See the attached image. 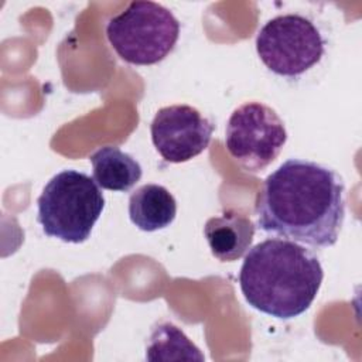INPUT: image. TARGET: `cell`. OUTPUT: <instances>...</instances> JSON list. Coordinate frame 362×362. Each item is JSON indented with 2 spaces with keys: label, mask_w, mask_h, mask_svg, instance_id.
<instances>
[{
  "label": "cell",
  "mask_w": 362,
  "mask_h": 362,
  "mask_svg": "<svg viewBox=\"0 0 362 362\" xmlns=\"http://www.w3.org/2000/svg\"><path fill=\"white\" fill-rule=\"evenodd\" d=\"M266 233L324 249L337 243L345 219V184L332 168L290 158L269 174L255 204Z\"/></svg>",
  "instance_id": "1"
},
{
  "label": "cell",
  "mask_w": 362,
  "mask_h": 362,
  "mask_svg": "<svg viewBox=\"0 0 362 362\" xmlns=\"http://www.w3.org/2000/svg\"><path fill=\"white\" fill-rule=\"evenodd\" d=\"M322 279L324 270L314 252L280 238L250 247L239 272L240 291L247 304L280 320L305 313Z\"/></svg>",
  "instance_id": "2"
},
{
  "label": "cell",
  "mask_w": 362,
  "mask_h": 362,
  "mask_svg": "<svg viewBox=\"0 0 362 362\" xmlns=\"http://www.w3.org/2000/svg\"><path fill=\"white\" fill-rule=\"evenodd\" d=\"M37 221L42 232L66 243H82L102 215L105 197L88 174L62 170L44 187L37 199Z\"/></svg>",
  "instance_id": "3"
},
{
  "label": "cell",
  "mask_w": 362,
  "mask_h": 362,
  "mask_svg": "<svg viewBox=\"0 0 362 362\" xmlns=\"http://www.w3.org/2000/svg\"><path fill=\"white\" fill-rule=\"evenodd\" d=\"M106 37L123 61L154 65L174 49L180 37V21L156 1H132L107 21Z\"/></svg>",
  "instance_id": "4"
},
{
  "label": "cell",
  "mask_w": 362,
  "mask_h": 362,
  "mask_svg": "<svg viewBox=\"0 0 362 362\" xmlns=\"http://www.w3.org/2000/svg\"><path fill=\"white\" fill-rule=\"evenodd\" d=\"M256 51L273 74L297 78L321 61L325 40L310 18L290 13L269 20L259 30Z\"/></svg>",
  "instance_id": "5"
},
{
  "label": "cell",
  "mask_w": 362,
  "mask_h": 362,
  "mask_svg": "<svg viewBox=\"0 0 362 362\" xmlns=\"http://www.w3.org/2000/svg\"><path fill=\"white\" fill-rule=\"evenodd\" d=\"M287 141V130L270 106L246 102L229 116L225 146L240 167L259 173L273 163Z\"/></svg>",
  "instance_id": "6"
},
{
  "label": "cell",
  "mask_w": 362,
  "mask_h": 362,
  "mask_svg": "<svg viewBox=\"0 0 362 362\" xmlns=\"http://www.w3.org/2000/svg\"><path fill=\"white\" fill-rule=\"evenodd\" d=\"M214 123L189 105L158 109L151 124V141L168 163H185L199 156L211 143Z\"/></svg>",
  "instance_id": "7"
},
{
  "label": "cell",
  "mask_w": 362,
  "mask_h": 362,
  "mask_svg": "<svg viewBox=\"0 0 362 362\" xmlns=\"http://www.w3.org/2000/svg\"><path fill=\"white\" fill-rule=\"evenodd\" d=\"M204 236L212 255L221 262H233L242 257L252 246L255 223L246 215L228 209L205 222Z\"/></svg>",
  "instance_id": "8"
},
{
  "label": "cell",
  "mask_w": 362,
  "mask_h": 362,
  "mask_svg": "<svg viewBox=\"0 0 362 362\" xmlns=\"http://www.w3.org/2000/svg\"><path fill=\"white\" fill-rule=\"evenodd\" d=\"M175 215V198L163 185L144 184L130 194L129 218L140 230L164 229L173 223Z\"/></svg>",
  "instance_id": "9"
},
{
  "label": "cell",
  "mask_w": 362,
  "mask_h": 362,
  "mask_svg": "<svg viewBox=\"0 0 362 362\" xmlns=\"http://www.w3.org/2000/svg\"><path fill=\"white\" fill-rule=\"evenodd\" d=\"M95 182L109 191H129L140 181L143 170L136 158L116 146H105L90 156Z\"/></svg>",
  "instance_id": "10"
},
{
  "label": "cell",
  "mask_w": 362,
  "mask_h": 362,
  "mask_svg": "<svg viewBox=\"0 0 362 362\" xmlns=\"http://www.w3.org/2000/svg\"><path fill=\"white\" fill-rule=\"evenodd\" d=\"M147 361H204L194 342L174 324L158 322L151 328L147 346Z\"/></svg>",
  "instance_id": "11"
}]
</instances>
